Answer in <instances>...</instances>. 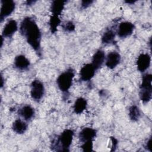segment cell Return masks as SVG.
<instances>
[{
	"mask_svg": "<svg viewBox=\"0 0 152 152\" xmlns=\"http://www.w3.org/2000/svg\"><path fill=\"white\" fill-rule=\"evenodd\" d=\"M97 131L95 129L90 127H86L83 128L78 134V138L82 142L88 141H93L96 137Z\"/></svg>",
	"mask_w": 152,
	"mask_h": 152,
	"instance_id": "11",
	"label": "cell"
},
{
	"mask_svg": "<svg viewBox=\"0 0 152 152\" xmlns=\"http://www.w3.org/2000/svg\"><path fill=\"white\" fill-rule=\"evenodd\" d=\"M128 115L132 121H137L141 116V112L139 107L134 104L130 106L128 109Z\"/></svg>",
	"mask_w": 152,
	"mask_h": 152,
	"instance_id": "20",
	"label": "cell"
},
{
	"mask_svg": "<svg viewBox=\"0 0 152 152\" xmlns=\"http://www.w3.org/2000/svg\"><path fill=\"white\" fill-rule=\"evenodd\" d=\"M116 31L113 30L112 28L107 29L106 30L103 34L101 41L103 44L104 45H109L114 42L115 36H116Z\"/></svg>",
	"mask_w": 152,
	"mask_h": 152,
	"instance_id": "19",
	"label": "cell"
},
{
	"mask_svg": "<svg viewBox=\"0 0 152 152\" xmlns=\"http://www.w3.org/2000/svg\"><path fill=\"white\" fill-rule=\"evenodd\" d=\"M81 148L83 151H91L93 148V141H88L83 142L81 145Z\"/></svg>",
	"mask_w": 152,
	"mask_h": 152,
	"instance_id": "23",
	"label": "cell"
},
{
	"mask_svg": "<svg viewBox=\"0 0 152 152\" xmlns=\"http://www.w3.org/2000/svg\"><path fill=\"white\" fill-rule=\"evenodd\" d=\"M18 114L26 121L31 120L35 115L34 109L29 104H26L18 110Z\"/></svg>",
	"mask_w": 152,
	"mask_h": 152,
	"instance_id": "13",
	"label": "cell"
},
{
	"mask_svg": "<svg viewBox=\"0 0 152 152\" xmlns=\"http://www.w3.org/2000/svg\"><path fill=\"white\" fill-rule=\"evenodd\" d=\"M96 71L91 64H85L80 71V78L83 81H90L94 77Z\"/></svg>",
	"mask_w": 152,
	"mask_h": 152,
	"instance_id": "9",
	"label": "cell"
},
{
	"mask_svg": "<svg viewBox=\"0 0 152 152\" xmlns=\"http://www.w3.org/2000/svg\"><path fill=\"white\" fill-rule=\"evenodd\" d=\"M135 29L134 24L130 21H122L119 23L117 30L116 34L121 39H125L130 36L134 32Z\"/></svg>",
	"mask_w": 152,
	"mask_h": 152,
	"instance_id": "5",
	"label": "cell"
},
{
	"mask_svg": "<svg viewBox=\"0 0 152 152\" xmlns=\"http://www.w3.org/2000/svg\"><path fill=\"white\" fill-rule=\"evenodd\" d=\"M45 87L42 81L36 79L31 82L30 96L33 100L36 102L40 101L45 94Z\"/></svg>",
	"mask_w": 152,
	"mask_h": 152,
	"instance_id": "4",
	"label": "cell"
},
{
	"mask_svg": "<svg viewBox=\"0 0 152 152\" xmlns=\"http://www.w3.org/2000/svg\"><path fill=\"white\" fill-rule=\"evenodd\" d=\"M74 134V131L71 129L64 130L57 137V138L52 142V149L59 151H69V147L73 140Z\"/></svg>",
	"mask_w": 152,
	"mask_h": 152,
	"instance_id": "2",
	"label": "cell"
},
{
	"mask_svg": "<svg viewBox=\"0 0 152 152\" xmlns=\"http://www.w3.org/2000/svg\"><path fill=\"white\" fill-rule=\"evenodd\" d=\"M27 128V124L21 119L15 120L12 125V129L13 131L17 134H23L25 133Z\"/></svg>",
	"mask_w": 152,
	"mask_h": 152,
	"instance_id": "15",
	"label": "cell"
},
{
	"mask_svg": "<svg viewBox=\"0 0 152 152\" xmlns=\"http://www.w3.org/2000/svg\"><path fill=\"white\" fill-rule=\"evenodd\" d=\"M151 142H152V140H151V137H150L148 140L147 141L145 142V145H144V148L149 151H151Z\"/></svg>",
	"mask_w": 152,
	"mask_h": 152,
	"instance_id": "26",
	"label": "cell"
},
{
	"mask_svg": "<svg viewBox=\"0 0 152 152\" xmlns=\"http://www.w3.org/2000/svg\"><path fill=\"white\" fill-rule=\"evenodd\" d=\"M125 2H126L127 4H134L135 2V1H126Z\"/></svg>",
	"mask_w": 152,
	"mask_h": 152,
	"instance_id": "28",
	"label": "cell"
},
{
	"mask_svg": "<svg viewBox=\"0 0 152 152\" xmlns=\"http://www.w3.org/2000/svg\"><path fill=\"white\" fill-rule=\"evenodd\" d=\"M121 59V55L118 52H110L106 56L105 65L109 69H113L119 65Z\"/></svg>",
	"mask_w": 152,
	"mask_h": 152,
	"instance_id": "10",
	"label": "cell"
},
{
	"mask_svg": "<svg viewBox=\"0 0 152 152\" xmlns=\"http://www.w3.org/2000/svg\"><path fill=\"white\" fill-rule=\"evenodd\" d=\"M74 77V71L71 68L62 72L56 79V84L59 89L63 93H68L72 85Z\"/></svg>",
	"mask_w": 152,
	"mask_h": 152,
	"instance_id": "3",
	"label": "cell"
},
{
	"mask_svg": "<svg viewBox=\"0 0 152 152\" xmlns=\"http://www.w3.org/2000/svg\"><path fill=\"white\" fill-rule=\"evenodd\" d=\"M87 106V102L86 99L81 97H78L74 103V112L77 114H81L86 109Z\"/></svg>",
	"mask_w": 152,
	"mask_h": 152,
	"instance_id": "18",
	"label": "cell"
},
{
	"mask_svg": "<svg viewBox=\"0 0 152 152\" xmlns=\"http://www.w3.org/2000/svg\"><path fill=\"white\" fill-rule=\"evenodd\" d=\"M14 67L20 71H26L30 66V61L23 55H18L14 61Z\"/></svg>",
	"mask_w": 152,
	"mask_h": 152,
	"instance_id": "12",
	"label": "cell"
},
{
	"mask_svg": "<svg viewBox=\"0 0 152 152\" xmlns=\"http://www.w3.org/2000/svg\"><path fill=\"white\" fill-rule=\"evenodd\" d=\"M151 64V56L148 53H141L137 60V69L140 72H144L147 70Z\"/></svg>",
	"mask_w": 152,
	"mask_h": 152,
	"instance_id": "7",
	"label": "cell"
},
{
	"mask_svg": "<svg viewBox=\"0 0 152 152\" xmlns=\"http://www.w3.org/2000/svg\"><path fill=\"white\" fill-rule=\"evenodd\" d=\"M1 7L0 11V20H3L10 16L15 8V2L11 0H2L1 1Z\"/></svg>",
	"mask_w": 152,
	"mask_h": 152,
	"instance_id": "6",
	"label": "cell"
},
{
	"mask_svg": "<svg viewBox=\"0 0 152 152\" xmlns=\"http://www.w3.org/2000/svg\"><path fill=\"white\" fill-rule=\"evenodd\" d=\"M18 30V23L13 19L8 20L4 26L2 31V37L4 38H10Z\"/></svg>",
	"mask_w": 152,
	"mask_h": 152,
	"instance_id": "8",
	"label": "cell"
},
{
	"mask_svg": "<svg viewBox=\"0 0 152 152\" xmlns=\"http://www.w3.org/2000/svg\"><path fill=\"white\" fill-rule=\"evenodd\" d=\"M140 90L152 91V75L151 74L146 73L143 75Z\"/></svg>",
	"mask_w": 152,
	"mask_h": 152,
	"instance_id": "17",
	"label": "cell"
},
{
	"mask_svg": "<svg viewBox=\"0 0 152 152\" xmlns=\"http://www.w3.org/2000/svg\"><path fill=\"white\" fill-rule=\"evenodd\" d=\"M111 141H112L111 151H115L118 146V140L115 137H111Z\"/></svg>",
	"mask_w": 152,
	"mask_h": 152,
	"instance_id": "25",
	"label": "cell"
},
{
	"mask_svg": "<svg viewBox=\"0 0 152 152\" xmlns=\"http://www.w3.org/2000/svg\"><path fill=\"white\" fill-rule=\"evenodd\" d=\"M65 1H53L51 3L50 10L53 15L59 16L61 14L65 8Z\"/></svg>",
	"mask_w": 152,
	"mask_h": 152,
	"instance_id": "16",
	"label": "cell"
},
{
	"mask_svg": "<svg viewBox=\"0 0 152 152\" xmlns=\"http://www.w3.org/2000/svg\"><path fill=\"white\" fill-rule=\"evenodd\" d=\"M1 87H3V83H4V79H3V77H2V75H1Z\"/></svg>",
	"mask_w": 152,
	"mask_h": 152,
	"instance_id": "27",
	"label": "cell"
},
{
	"mask_svg": "<svg viewBox=\"0 0 152 152\" xmlns=\"http://www.w3.org/2000/svg\"><path fill=\"white\" fill-rule=\"evenodd\" d=\"M93 1H82L81 3V8L83 9H86L87 8H88V7H90L93 3Z\"/></svg>",
	"mask_w": 152,
	"mask_h": 152,
	"instance_id": "24",
	"label": "cell"
},
{
	"mask_svg": "<svg viewBox=\"0 0 152 152\" xmlns=\"http://www.w3.org/2000/svg\"><path fill=\"white\" fill-rule=\"evenodd\" d=\"M61 23V20L59 18V16L52 15L49 20V25L50 32L52 34H54L56 32L58 26Z\"/></svg>",
	"mask_w": 152,
	"mask_h": 152,
	"instance_id": "21",
	"label": "cell"
},
{
	"mask_svg": "<svg viewBox=\"0 0 152 152\" xmlns=\"http://www.w3.org/2000/svg\"><path fill=\"white\" fill-rule=\"evenodd\" d=\"M106 55L104 52L102 50H97L93 56L92 62L91 63L96 71L98 70L105 62Z\"/></svg>",
	"mask_w": 152,
	"mask_h": 152,
	"instance_id": "14",
	"label": "cell"
},
{
	"mask_svg": "<svg viewBox=\"0 0 152 152\" xmlns=\"http://www.w3.org/2000/svg\"><path fill=\"white\" fill-rule=\"evenodd\" d=\"M19 28L21 34L25 38L27 43L40 55L42 33L35 20L30 17L24 18Z\"/></svg>",
	"mask_w": 152,
	"mask_h": 152,
	"instance_id": "1",
	"label": "cell"
},
{
	"mask_svg": "<svg viewBox=\"0 0 152 152\" xmlns=\"http://www.w3.org/2000/svg\"><path fill=\"white\" fill-rule=\"evenodd\" d=\"M62 27L65 31H67L69 33L74 31L75 29V26L74 23L71 21H68L65 24H64L62 25Z\"/></svg>",
	"mask_w": 152,
	"mask_h": 152,
	"instance_id": "22",
	"label": "cell"
}]
</instances>
